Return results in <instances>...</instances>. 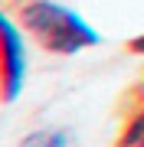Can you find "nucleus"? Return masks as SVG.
Here are the masks:
<instances>
[{
	"instance_id": "1",
	"label": "nucleus",
	"mask_w": 144,
	"mask_h": 147,
	"mask_svg": "<svg viewBox=\"0 0 144 147\" xmlns=\"http://www.w3.org/2000/svg\"><path fill=\"white\" fill-rule=\"evenodd\" d=\"M7 3L20 30H26L53 56H79L101 42V33L72 7H62L56 0H7Z\"/></svg>"
},
{
	"instance_id": "2",
	"label": "nucleus",
	"mask_w": 144,
	"mask_h": 147,
	"mask_svg": "<svg viewBox=\"0 0 144 147\" xmlns=\"http://www.w3.org/2000/svg\"><path fill=\"white\" fill-rule=\"evenodd\" d=\"M26 82V46H23L20 23L0 10V101L13 105Z\"/></svg>"
},
{
	"instance_id": "3",
	"label": "nucleus",
	"mask_w": 144,
	"mask_h": 147,
	"mask_svg": "<svg viewBox=\"0 0 144 147\" xmlns=\"http://www.w3.org/2000/svg\"><path fill=\"white\" fill-rule=\"evenodd\" d=\"M112 147H144V85H134Z\"/></svg>"
},
{
	"instance_id": "4",
	"label": "nucleus",
	"mask_w": 144,
	"mask_h": 147,
	"mask_svg": "<svg viewBox=\"0 0 144 147\" xmlns=\"http://www.w3.org/2000/svg\"><path fill=\"white\" fill-rule=\"evenodd\" d=\"M16 147H72V134L66 127H39L30 131Z\"/></svg>"
},
{
	"instance_id": "5",
	"label": "nucleus",
	"mask_w": 144,
	"mask_h": 147,
	"mask_svg": "<svg viewBox=\"0 0 144 147\" xmlns=\"http://www.w3.org/2000/svg\"><path fill=\"white\" fill-rule=\"evenodd\" d=\"M128 53L144 59V33H141V36H134V39H128Z\"/></svg>"
}]
</instances>
